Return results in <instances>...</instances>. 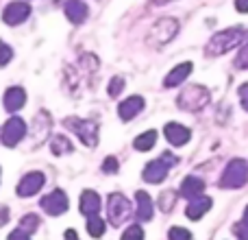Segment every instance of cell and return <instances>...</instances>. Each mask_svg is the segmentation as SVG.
I'll list each match as a JSON object with an SVG mask.
<instances>
[{
    "label": "cell",
    "instance_id": "obj_20",
    "mask_svg": "<svg viewBox=\"0 0 248 240\" xmlns=\"http://www.w3.org/2000/svg\"><path fill=\"white\" fill-rule=\"evenodd\" d=\"M100 210V197L94 190H83L81 194V212L83 216H96Z\"/></svg>",
    "mask_w": 248,
    "mask_h": 240
},
{
    "label": "cell",
    "instance_id": "obj_14",
    "mask_svg": "<svg viewBox=\"0 0 248 240\" xmlns=\"http://www.w3.org/2000/svg\"><path fill=\"white\" fill-rule=\"evenodd\" d=\"M63 11H65V17L72 24H83L87 20V16H90V9H87V4L83 0H65Z\"/></svg>",
    "mask_w": 248,
    "mask_h": 240
},
{
    "label": "cell",
    "instance_id": "obj_28",
    "mask_svg": "<svg viewBox=\"0 0 248 240\" xmlns=\"http://www.w3.org/2000/svg\"><path fill=\"white\" fill-rule=\"evenodd\" d=\"M168 238L170 240H192V234L183 227H172L170 234H168Z\"/></svg>",
    "mask_w": 248,
    "mask_h": 240
},
{
    "label": "cell",
    "instance_id": "obj_38",
    "mask_svg": "<svg viewBox=\"0 0 248 240\" xmlns=\"http://www.w3.org/2000/svg\"><path fill=\"white\" fill-rule=\"evenodd\" d=\"M65 240H78V238H77V234H74L72 229H68V232H65Z\"/></svg>",
    "mask_w": 248,
    "mask_h": 240
},
{
    "label": "cell",
    "instance_id": "obj_35",
    "mask_svg": "<svg viewBox=\"0 0 248 240\" xmlns=\"http://www.w3.org/2000/svg\"><path fill=\"white\" fill-rule=\"evenodd\" d=\"M9 240H29V236H26L24 229H16V232L9 236Z\"/></svg>",
    "mask_w": 248,
    "mask_h": 240
},
{
    "label": "cell",
    "instance_id": "obj_34",
    "mask_svg": "<svg viewBox=\"0 0 248 240\" xmlns=\"http://www.w3.org/2000/svg\"><path fill=\"white\" fill-rule=\"evenodd\" d=\"M172 203H174V192H166L161 197V207H163V210H168Z\"/></svg>",
    "mask_w": 248,
    "mask_h": 240
},
{
    "label": "cell",
    "instance_id": "obj_11",
    "mask_svg": "<svg viewBox=\"0 0 248 240\" xmlns=\"http://www.w3.org/2000/svg\"><path fill=\"white\" fill-rule=\"evenodd\" d=\"M68 206H70V201L63 190H52L50 194H46V197L42 199V207L52 216H61L68 210Z\"/></svg>",
    "mask_w": 248,
    "mask_h": 240
},
{
    "label": "cell",
    "instance_id": "obj_39",
    "mask_svg": "<svg viewBox=\"0 0 248 240\" xmlns=\"http://www.w3.org/2000/svg\"><path fill=\"white\" fill-rule=\"evenodd\" d=\"M155 4H166V2H172V0H153Z\"/></svg>",
    "mask_w": 248,
    "mask_h": 240
},
{
    "label": "cell",
    "instance_id": "obj_32",
    "mask_svg": "<svg viewBox=\"0 0 248 240\" xmlns=\"http://www.w3.org/2000/svg\"><path fill=\"white\" fill-rule=\"evenodd\" d=\"M103 171L105 172H116L118 171V159L116 157H107L103 164Z\"/></svg>",
    "mask_w": 248,
    "mask_h": 240
},
{
    "label": "cell",
    "instance_id": "obj_26",
    "mask_svg": "<svg viewBox=\"0 0 248 240\" xmlns=\"http://www.w3.org/2000/svg\"><path fill=\"white\" fill-rule=\"evenodd\" d=\"M109 96H111V99H116L118 94H120V92L124 90V79L122 77H113L111 81H109Z\"/></svg>",
    "mask_w": 248,
    "mask_h": 240
},
{
    "label": "cell",
    "instance_id": "obj_23",
    "mask_svg": "<svg viewBox=\"0 0 248 240\" xmlns=\"http://www.w3.org/2000/svg\"><path fill=\"white\" fill-rule=\"evenodd\" d=\"M155 142H157V131H144L141 136L135 137V142H133V146H135L137 151H150L155 146Z\"/></svg>",
    "mask_w": 248,
    "mask_h": 240
},
{
    "label": "cell",
    "instance_id": "obj_8",
    "mask_svg": "<svg viewBox=\"0 0 248 240\" xmlns=\"http://www.w3.org/2000/svg\"><path fill=\"white\" fill-rule=\"evenodd\" d=\"M107 210H109V221H111V225L120 227L124 221L131 216V203H128L126 197H122V194L113 192V194H109Z\"/></svg>",
    "mask_w": 248,
    "mask_h": 240
},
{
    "label": "cell",
    "instance_id": "obj_41",
    "mask_svg": "<svg viewBox=\"0 0 248 240\" xmlns=\"http://www.w3.org/2000/svg\"><path fill=\"white\" fill-rule=\"evenodd\" d=\"M0 175H2V168H0Z\"/></svg>",
    "mask_w": 248,
    "mask_h": 240
},
{
    "label": "cell",
    "instance_id": "obj_18",
    "mask_svg": "<svg viewBox=\"0 0 248 240\" xmlns=\"http://www.w3.org/2000/svg\"><path fill=\"white\" fill-rule=\"evenodd\" d=\"M209 207H211V199L201 194V197H196V199H189V206H187V210H185V214H187V219L198 221L209 212Z\"/></svg>",
    "mask_w": 248,
    "mask_h": 240
},
{
    "label": "cell",
    "instance_id": "obj_17",
    "mask_svg": "<svg viewBox=\"0 0 248 240\" xmlns=\"http://www.w3.org/2000/svg\"><path fill=\"white\" fill-rule=\"evenodd\" d=\"M192 61H183V64H179L176 68H172L170 72H168V77H166V81H163V86L166 87H176V86H181V83L185 81V79L189 77V72H192Z\"/></svg>",
    "mask_w": 248,
    "mask_h": 240
},
{
    "label": "cell",
    "instance_id": "obj_13",
    "mask_svg": "<svg viewBox=\"0 0 248 240\" xmlns=\"http://www.w3.org/2000/svg\"><path fill=\"white\" fill-rule=\"evenodd\" d=\"M163 133H166V140L174 146L187 144L189 137H192V131H189L187 127H183V124H179V122H168L166 129H163Z\"/></svg>",
    "mask_w": 248,
    "mask_h": 240
},
{
    "label": "cell",
    "instance_id": "obj_3",
    "mask_svg": "<svg viewBox=\"0 0 248 240\" xmlns=\"http://www.w3.org/2000/svg\"><path fill=\"white\" fill-rule=\"evenodd\" d=\"M209 103V90L205 86H189L185 90H181L179 99H176V105L185 112H198L205 105Z\"/></svg>",
    "mask_w": 248,
    "mask_h": 240
},
{
    "label": "cell",
    "instance_id": "obj_31",
    "mask_svg": "<svg viewBox=\"0 0 248 240\" xmlns=\"http://www.w3.org/2000/svg\"><path fill=\"white\" fill-rule=\"evenodd\" d=\"M235 66L237 68H248V44L240 51V55H237V59H235Z\"/></svg>",
    "mask_w": 248,
    "mask_h": 240
},
{
    "label": "cell",
    "instance_id": "obj_25",
    "mask_svg": "<svg viewBox=\"0 0 248 240\" xmlns=\"http://www.w3.org/2000/svg\"><path fill=\"white\" fill-rule=\"evenodd\" d=\"M122 240H144V229H141L140 225H131V227L122 234Z\"/></svg>",
    "mask_w": 248,
    "mask_h": 240
},
{
    "label": "cell",
    "instance_id": "obj_10",
    "mask_svg": "<svg viewBox=\"0 0 248 240\" xmlns=\"http://www.w3.org/2000/svg\"><path fill=\"white\" fill-rule=\"evenodd\" d=\"M44 184H46L44 172H39V171L26 172V175L20 179V184H17V197H24V199L33 197V194H37L39 190L44 188Z\"/></svg>",
    "mask_w": 248,
    "mask_h": 240
},
{
    "label": "cell",
    "instance_id": "obj_36",
    "mask_svg": "<svg viewBox=\"0 0 248 240\" xmlns=\"http://www.w3.org/2000/svg\"><path fill=\"white\" fill-rule=\"evenodd\" d=\"M235 9L240 13H248V0H235Z\"/></svg>",
    "mask_w": 248,
    "mask_h": 240
},
{
    "label": "cell",
    "instance_id": "obj_6",
    "mask_svg": "<svg viewBox=\"0 0 248 240\" xmlns=\"http://www.w3.org/2000/svg\"><path fill=\"white\" fill-rule=\"evenodd\" d=\"M248 181V164L246 159H231L220 177L222 188H242Z\"/></svg>",
    "mask_w": 248,
    "mask_h": 240
},
{
    "label": "cell",
    "instance_id": "obj_24",
    "mask_svg": "<svg viewBox=\"0 0 248 240\" xmlns=\"http://www.w3.org/2000/svg\"><path fill=\"white\" fill-rule=\"evenodd\" d=\"M87 229H90V234H92L94 238L103 236V234H105V221L100 219L98 214H96V216H90V223H87Z\"/></svg>",
    "mask_w": 248,
    "mask_h": 240
},
{
    "label": "cell",
    "instance_id": "obj_12",
    "mask_svg": "<svg viewBox=\"0 0 248 240\" xmlns=\"http://www.w3.org/2000/svg\"><path fill=\"white\" fill-rule=\"evenodd\" d=\"M50 127H52V118L48 112H39L37 116L33 120V131H31V137H33L35 144H42L44 140L48 137V133H50Z\"/></svg>",
    "mask_w": 248,
    "mask_h": 240
},
{
    "label": "cell",
    "instance_id": "obj_29",
    "mask_svg": "<svg viewBox=\"0 0 248 240\" xmlns=\"http://www.w3.org/2000/svg\"><path fill=\"white\" fill-rule=\"evenodd\" d=\"M233 234H235L240 240H248V223H246V221L233 225Z\"/></svg>",
    "mask_w": 248,
    "mask_h": 240
},
{
    "label": "cell",
    "instance_id": "obj_4",
    "mask_svg": "<svg viewBox=\"0 0 248 240\" xmlns=\"http://www.w3.org/2000/svg\"><path fill=\"white\" fill-rule=\"evenodd\" d=\"M176 162H179V159L172 153H163L159 159H153V162L146 164L141 177H144V181H148V184H161L168 177V171H170L172 166H176Z\"/></svg>",
    "mask_w": 248,
    "mask_h": 240
},
{
    "label": "cell",
    "instance_id": "obj_27",
    "mask_svg": "<svg viewBox=\"0 0 248 240\" xmlns=\"http://www.w3.org/2000/svg\"><path fill=\"white\" fill-rule=\"evenodd\" d=\"M11 59H13L11 46H9V44H4L2 39H0V66H7Z\"/></svg>",
    "mask_w": 248,
    "mask_h": 240
},
{
    "label": "cell",
    "instance_id": "obj_2",
    "mask_svg": "<svg viewBox=\"0 0 248 240\" xmlns=\"http://www.w3.org/2000/svg\"><path fill=\"white\" fill-rule=\"evenodd\" d=\"M63 127L68 129V131L77 133L78 140L83 142L85 146H90V149H94L96 144H98V122H94V120L90 118H78V116H70L63 120Z\"/></svg>",
    "mask_w": 248,
    "mask_h": 240
},
{
    "label": "cell",
    "instance_id": "obj_9",
    "mask_svg": "<svg viewBox=\"0 0 248 240\" xmlns=\"http://www.w3.org/2000/svg\"><path fill=\"white\" fill-rule=\"evenodd\" d=\"M31 16V4L22 2V0H16V2H9L2 11V22L9 26H17L24 20H29Z\"/></svg>",
    "mask_w": 248,
    "mask_h": 240
},
{
    "label": "cell",
    "instance_id": "obj_40",
    "mask_svg": "<svg viewBox=\"0 0 248 240\" xmlns=\"http://www.w3.org/2000/svg\"><path fill=\"white\" fill-rule=\"evenodd\" d=\"M244 221L248 223V207H246V212H244Z\"/></svg>",
    "mask_w": 248,
    "mask_h": 240
},
{
    "label": "cell",
    "instance_id": "obj_15",
    "mask_svg": "<svg viewBox=\"0 0 248 240\" xmlns=\"http://www.w3.org/2000/svg\"><path fill=\"white\" fill-rule=\"evenodd\" d=\"M141 109H144V99H141V96H128V99H124L120 103V107H118V116H120L124 122H128V120L135 118Z\"/></svg>",
    "mask_w": 248,
    "mask_h": 240
},
{
    "label": "cell",
    "instance_id": "obj_37",
    "mask_svg": "<svg viewBox=\"0 0 248 240\" xmlns=\"http://www.w3.org/2000/svg\"><path fill=\"white\" fill-rule=\"evenodd\" d=\"M9 221V210L7 207H0V225H4Z\"/></svg>",
    "mask_w": 248,
    "mask_h": 240
},
{
    "label": "cell",
    "instance_id": "obj_1",
    "mask_svg": "<svg viewBox=\"0 0 248 240\" xmlns=\"http://www.w3.org/2000/svg\"><path fill=\"white\" fill-rule=\"evenodd\" d=\"M246 35V29L244 26H233V29H227V31H220V33H216L214 37L209 39V44H207L205 52L211 57H218V55H224V52L233 51V48L237 46V44L244 39Z\"/></svg>",
    "mask_w": 248,
    "mask_h": 240
},
{
    "label": "cell",
    "instance_id": "obj_7",
    "mask_svg": "<svg viewBox=\"0 0 248 240\" xmlns=\"http://www.w3.org/2000/svg\"><path fill=\"white\" fill-rule=\"evenodd\" d=\"M26 122L22 120L20 116H13V118H9L7 122H4V127H2V131H0V140H2V144L4 146H17L22 140L26 137Z\"/></svg>",
    "mask_w": 248,
    "mask_h": 240
},
{
    "label": "cell",
    "instance_id": "obj_22",
    "mask_svg": "<svg viewBox=\"0 0 248 240\" xmlns=\"http://www.w3.org/2000/svg\"><path fill=\"white\" fill-rule=\"evenodd\" d=\"M50 151H52V155H68L74 151V146H72V142H70V137L55 136L50 140Z\"/></svg>",
    "mask_w": 248,
    "mask_h": 240
},
{
    "label": "cell",
    "instance_id": "obj_21",
    "mask_svg": "<svg viewBox=\"0 0 248 240\" xmlns=\"http://www.w3.org/2000/svg\"><path fill=\"white\" fill-rule=\"evenodd\" d=\"M135 201H137V219L140 221L153 219V199H150L144 190H140V192L135 194Z\"/></svg>",
    "mask_w": 248,
    "mask_h": 240
},
{
    "label": "cell",
    "instance_id": "obj_16",
    "mask_svg": "<svg viewBox=\"0 0 248 240\" xmlns=\"http://www.w3.org/2000/svg\"><path fill=\"white\" fill-rule=\"evenodd\" d=\"M2 103H4V109H7V112H11V114L17 112V109H22L26 103V92L22 90V87H9V90L4 92Z\"/></svg>",
    "mask_w": 248,
    "mask_h": 240
},
{
    "label": "cell",
    "instance_id": "obj_5",
    "mask_svg": "<svg viewBox=\"0 0 248 240\" xmlns=\"http://www.w3.org/2000/svg\"><path fill=\"white\" fill-rule=\"evenodd\" d=\"M179 33V20L174 17H161L155 22V26L148 33V44L150 46H163V44L172 42Z\"/></svg>",
    "mask_w": 248,
    "mask_h": 240
},
{
    "label": "cell",
    "instance_id": "obj_30",
    "mask_svg": "<svg viewBox=\"0 0 248 240\" xmlns=\"http://www.w3.org/2000/svg\"><path fill=\"white\" fill-rule=\"evenodd\" d=\"M39 225V219L37 216H26L24 221H22V227L20 229H24V232H35V227Z\"/></svg>",
    "mask_w": 248,
    "mask_h": 240
},
{
    "label": "cell",
    "instance_id": "obj_19",
    "mask_svg": "<svg viewBox=\"0 0 248 240\" xmlns=\"http://www.w3.org/2000/svg\"><path fill=\"white\" fill-rule=\"evenodd\" d=\"M202 192H205V181L194 175L185 177L183 184H181V197H185V199H196Z\"/></svg>",
    "mask_w": 248,
    "mask_h": 240
},
{
    "label": "cell",
    "instance_id": "obj_33",
    "mask_svg": "<svg viewBox=\"0 0 248 240\" xmlns=\"http://www.w3.org/2000/svg\"><path fill=\"white\" fill-rule=\"evenodd\" d=\"M240 101H242V107L248 112V83H244V86L240 87Z\"/></svg>",
    "mask_w": 248,
    "mask_h": 240
}]
</instances>
